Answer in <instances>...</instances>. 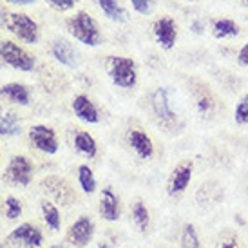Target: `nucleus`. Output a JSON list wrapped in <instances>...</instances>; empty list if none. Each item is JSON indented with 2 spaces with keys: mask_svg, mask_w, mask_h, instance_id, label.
<instances>
[{
  "mask_svg": "<svg viewBox=\"0 0 248 248\" xmlns=\"http://www.w3.org/2000/svg\"><path fill=\"white\" fill-rule=\"evenodd\" d=\"M67 31L75 40L87 47H96L102 44V33L98 28V22L87 11H78L75 16L67 20Z\"/></svg>",
  "mask_w": 248,
  "mask_h": 248,
  "instance_id": "f257e3e1",
  "label": "nucleus"
},
{
  "mask_svg": "<svg viewBox=\"0 0 248 248\" xmlns=\"http://www.w3.org/2000/svg\"><path fill=\"white\" fill-rule=\"evenodd\" d=\"M107 71L112 83L122 89H131L138 82V69L132 58L127 56H110L107 62Z\"/></svg>",
  "mask_w": 248,
  "mask_h": 248,
  "instance_id": "f03ea898",
  "label": "nucleus"
},
{
  "mask_svg": "<svg viewBox=\"0 0 248 248\" xmlns=\"http://www.w3.org/2000/svg\"><path fill=\"white\" fill-rule=\"evenodd\" d=\"M6 28L11 35H15L18 40L26 42L29 46H33L40 40L38 24L26 13H7Z\"/></svg>",
  "mask_w": 248,
  "mask_h": 248,
  "instance_id": "7ed1b4c3",
  "label": "nucleus"
},
{
  "mask_svg": "<svg viewBox=\"0 0 248 248\" xmlns=\"http://www.w3.org/2000/svg\"><path fill=\"white\" fill-rule=\"evenodd\" d=\"M0 58L16 71L22 73H29L35 69V56L29 55L24 47H20L18 44H15L11 40H6L0 44Z\"/></svg>",
  "mask_w": 248,
  "mask_h": 248,
  "instance_id": "20e7f679",
  "label": "nucleus"
},
{
  "mask_svg": "<svg viewBox=\"0 0 248 248\" xmlns=\"http://www.w3.org/2000/svg\"><path fill=\"white\" fill-rule=\"evenodd\" d=\"M4 178L15 186H28L33 179V165L26 156H13L6 167Z\"/></svg>",
  "mask_w": 248,
  "mask_h": 248,
  "instance_id": "39448f33",
  "label": "nucleus"
},
{
  "mask_svg": "<svg viewBox=\"0 0 248 248\" xmlns=\"http://www.w3.org/2000/svg\"><path fill=\"white\" fill-rule=\"evenodd\" d=\"M29 141L33 143V147H35L36 151L49 154V156L56 154L58 149H60L56 131L47 127V125H33L29 129Z\"/></svg>",
  "mask_w": 248,
  "mask_h": 248,
  "instance_id": "423d86ee",
  "label": "nucleus"
},
{
  "mask_svg": "<svg viewBox=\"0 0 248 248\" xmlns=\"http://www.w3.org/2000/svg\"><path fill=\"white\" fill-rule=\"evenodd\" d=\"M9 243L20 248H38L44 243V235L38 227L31 223H22L9 234Z\"/></svg>",
  "mask_w": 248,
  "mask_h": 248,
  "instance_id": "0eeeda50",
  "label": "nucleus"
},
{
  "mask_svg": "<svg viewBox=\"0 0 248 248\" xmlns=\"http://www.w3.org/2000/svg\"><path fill=\"white\" fill-rule=\"evenodd\" d=\"M152 31H154V38L159 46L167 51H170L174 47V44L178 40V28H176V22L169 16H163V18H158L152 26Z\"/></svg>",
  "mask_w": 248,
  "mask_h": 248,
  "instance_id": "6e6552de",
  "label": "nucleus"
},
{
  "mask_svg": "<svg viewBox=\"0 0 248 248\" xmlns=\"http://www.w3.org/2000/svg\"><path fill=\"white\" fill-rule=\"evenodd\" d=\"M94 237V223L91 221V217L82 216L71 225L69 228V241L75 247H87Z\"/></svg>",
  "mask_w": 248,
  "mask_h": 248,
  "instance_id": "1a4fd4ad",
  "label": "nucleus"
},
{
  "mask_svg": "<svg viewBox=\"0 0 248 248\" xmlns=\"http://www.w3.org/2000/svg\"><path fill=\"white\" fill-rule=\"evenodd\" d=\"M151 105H152V110H154V116L158 118L159 122L163 125H172L176 122V116H174L172 109H170V102H169V98H167V91L165 89H156L152 93V98H151Z\"/></svg>",
  "mask_w": 248,
  "mask_h": 248,
  "instance_id": "9d476101",
  "label": "nucleus"
},
{
  "mask_svg": "<svg viewBox=\"0 0 248 248\" xmlns=\"http://www.w3.org/2000/svg\"><path fill=\"white\" fill-rule=\"evenodd\" d=\"M192 161H183L174 169L170 179H169V194L170 196H178V194L185 192V188L192 179Z\"/></svg>",
  "mask_w": 248,
  "mask_h": 248,
  "instance_id": "9b49d317",
  "label": "nucleus"
},
{
  "mask_svg": "<svg viewBox=\"0 0 248 248\" xmlns=\"http://www.w3.org/2000/svg\"><path fill=\"white\" fill-rule=\"evenodd\" d=\"M51 53H53V58H55L58 63H62L69 69H75L78 67V53L76 49L73 47V44L65 38H56L53 42V47H51Z\"/></svg>",
  "mask_w": 248,
  "mask_h": 248,
  "instance_id": "f8f14e48",
  "label": "nucleus"
},
{
  "mask_svg": "<svg viewBox=\"0 0 248 248\" xmlns=\"http://www.w3.org/2000/svg\"><path fill=\"white\" fill-rule=\"evenodd\" d=\"M73 110L75 116L83 122V124H98L100 122V112H98L96 105L91 102L89 96L85 94H78L73 100Z\"/></svg>",
  "mask_w": 248,
  "mask_h": 248,
  "instance_id": "ddd939ff",
  "label": "nucleus"
},
{
  "mask_svg": "<svg viewBox=\"0 0 248 248\" xmlns=\"http://www.w3.org/2000/svg\"><path fill=\"white\" fill-rule=\"evenodd\" d=\"M127 140H129V145L132 147V151L136 152L141 159L152 158V154H154V143H152V140L143 131L132 129L127 134Z\"/></svg>",
  "mask_w": 248,
  "mask_h": 248,
  "instance_id": "4468645a",
  "label": "nucleus"
},
{
  "mask_svg": "<svg viewBox=\"0 0 248 248\" xmlns=\"http://www.w3.org/2000/svg\"><path fill=\"white\" fill-rule=\"evenodd\" d=\"M100 216L105 221H118L120 219V200L112 192V188L107 186L102 190L100 196Z\"/></svg>",
  "mask_w": 248,
  "mask_h": 248,
  "instance_id": "2eb2a0df",
  "label": "nucleus"
},
{
  "mask_svg": "<svg viewBox=\"0 0 248 248\" xmlns=\"http://www.w3.org/2000/svg\"><path fill=\"white\" fill-rule=\"evenodd\" d=\"M0 96L6 98L7 102L16 105H29V100H31V93H29V87L24 85V83H6L0 87Z\"/></svg>",
  "mask_w": 248,
  "mask_h": 248,
  "instance_id": "dca6fc26",
  "label": "nucleus"
},
{
  "mask_svg": "<svg viewBox=\"0 0 248 248\" xmlns=\"http://www.w3.org/2000/svg\"><path fill=\"white\" fill-rule=\"evenodd\" d=\"M42 186H44V190H47L56 201H60L63 205H67L71 200H73V190H71V186L63 181V179L56 178V176H51V178L44 179L42 181Z\"/></svg>",
  "mask_w": 248,
  "mask_h": 248,
  "instance_id": "f3484780",
  "label": "nucleus"
},
{
  "mask_svg": "<svg viewBox=\"0 0 248 248\" xmlns=\"http://www.w3.org/2000/svg\"><path fill=\"white\" fill-rule=\"evenodd\" d=\"M22 132V122L13 110L0 107V136H16Z\"/></svg>",
  "mask_w": 248,
  "mask_h": 248,
  "instance_id": "a211bd4d",
  "label": "nucleus"
},
{
  "mask_svg": "<svg viewBox=\"0 0 248 248\" xmlns=\"http://www.w3.org/2000/svg\"><path fill=\"white\" fill-rule=\"evenodd\" d=\"M75 149L80 154H83L85 158H94L98 152V145H96V140L91 136L89 132L85 131H80L76 132L75 136Z\"/></svg>",
  "mask_w": 248,
  "mask_h": 248,
  "instance_id": "6ab92c4d",
  "label": "nucleus"
},
{
  "mask_svg": "<svg viewBox=\"0 0 248 248\" xmlns=\"http://www.w3.org/2000/svg\"><path fill=\"white\" fill-rule=\"evenodd\" d=\"M98 4V7L104 11V15L109 20L114 22H125L127 20V11L124 9V6L118 0H94Z\"/></svg>",
  "mask_w": 248,
  "mask_h": 248,
  "instance_id": "aec40b11",
  "label": "nucleus"
},
{
  "mask_svg": "<svg viewBox=\"0 0 248 248\" xmlns=\"http://www.w3.org/2000/svg\"><path fill=\"white\" fill-rule=\"evenodd\" d=\"M40 210H42V216H44L46 225H47L53 232L60 230V227H62V219H60V210L56 208V205H53L51 201L42 200L40 201Z\"/></svg>",
  "mask_w": 248,
  "mask_h": 248,
  "instance_id": "412c9836",
  "label": "nucleus"
},
{
  "mask_svg": "<svg viewBox=\"0 0 248 248\" xmlns=\"http://www.w3.org/2000/svg\"><path fill=\"white\" fill-rule=\"evenodd\" d=\"M212 35L216 38H230V36L239 35V26L234 20H228V18H221V20L214 22Z\"/></svg>",
  "mask_w": 248,
  "mask_h": 248,
  "instance_id": "4be33fe9",
  "label": "nucleus"
},
{
  "mask_svg": "<svg viewBox=\"0 0 248 248\" xmlns=\"http://www.w3.org/2000/svg\"><path fill=\"white\" fill-rule=\"evenodd\" d=\"M78 183H80V188L85 194H93L96 190V178H94V172H93L91 167L87 165L78 167Z\"/></svg>",
  "mask_w": 248,
  "mask_h": 248,
  "instance_id": "5701e85b",
  "label": "nucleus"
},
{
  "mask_svg": "<svg viewBox=\"0 0 248 248\" xmlns=\"http://www.w3.org/2000/svg\"><path fill=\"white\" fill-rule=\"evenodd\" d=\"M132 219H134V223L138 225V228L141 232L147 230L149 221H151V214H149L143 201H140V200L134 201V205H132Z\"/></svg>",
  "mask_w": 248,
  "mask_h": 248,
  "instance_id": "b1692460",
  "label": "nucleus"
},
{
  "mask_svg": "<svg viewBox=\"0 0 248 248\" xmlns=\"http://www.w3.org/2000/svg\"><path fill=\"white\" fill-rule=\"evenodd\" d=\"M181 248H200V237L192 223H186L181 232Z\"/></svg>",
  "mask_w": 248,
  "mask_h": 248,
  "instance_id": "393cba45",
  "label": "nucleus"
},
{
  "mask_svg": "<svg viewBox=\"0 0 248 248\" xmlns=\"http://www.w3.org/2000/svg\"><path fill=\"white\" fill-rule=\"evenodd\" d=\"M234 120L237 125H248V93L235 105Z\"/></svg>",
  "mask_w": 248,
  "mask_h": 248,
  "instance_id": "a878e982",
  "label": "nucleus"
},
{
  "mask_svg": "<svg viewBox=\"0 0 248 248\" xmlns=\"http://www.w3.org/2000/svg\"><path fill=\"white\" fill-rule=\"evenodd\" d=\"M4 210L7 219H18L22 216V203L16 198H7L4 203Z\"/></svg>",
  "mask_w": 248,
  "mask_h": 248,
  "instance_id": "bb28decb",
  "label": "nucleus"
},
{
  "mask_svg": "<svg viewBox=\"0 0 248 248\" xmlns=\"http://www.w3.org/2000/svg\"><path fill=\"white\" fill-rule=\"evenodd\" d=\"M214 107H216L214 98L208 94L207 91H205V93H201L200 96H198V110H200L203 116H208V114L214 110Z\"/></svg>",
  "mask_w": 248,
  "mask_h": 248,
  "instance_id": "cd10ccee",
  "label": "nucleus"
},
{
  "mask_svg": "<svg viewBox=\"0 0 248 248\" xmlns=\"http://www.w3.org/2000/svg\"><path fill=\"white\" fill-rule=\"evenodd\" d=\"M49 6L58 9V11H69L76 4V0H46Z\"/></svg>",
  "mask_w": 248,
  "mask_h": 248,
  "instance_id": "c85d7f7f",
  "label": "nucleus"
},
{
  "mask_svg": "<svg viewBox=\"0 0 248 248\" xmlns=\"http://www.w3.org/2000/svg\"><path fill=\"white\" fill-rule=\"evenodd\" d=\"M132 9L140 15H147L151 11V0H131Z\"/></svg>",
  "mask_w": 248,
  "mask_h": 248,
  "instance_id": "c756f323",
  "label": "nucleus"
},
{
  "mask_svg": "<svg viewBox=\"0 0 248 248\" xmlns=\"http://www.w3.org/2000/svg\"><path fill=\"white\" fill-rule=\"evenodd\" d=\"M237 62L241 63V65H245V67H248V42L239 49V53H237Z\"/></svg>",
  "mask_w": 248,
  "mask_h": 248,
  "instance_id": "7c9ffc66",
  "label": "nucleus"
},
{
  "mask_svg": "<svg viewBox=\"0 0 248 248\" xmlns=\"http://www.w3.org/2000/svg\"><path fill=\"white\" fill-rule=\"evenodd\" d=\"M9 4H15V6H31L35 4V0H7Z\"/></svg>",
  "mask_w": 248,
  "mask_h": 248,
  "instance_id": "2f4dec72",
  "label": "nucleus"
},
{
  "mask_svg": "<svg viewBox=\"0 0 248 248\" xmlns=\"http://www.w3.org/2000/svg\"><path fill=\"white\" fill-rule=\"evenodd\" d=\"M219 248H239V247H237V241H235V239H228V241L221 243Z\"/></svg>",
  "mask_w": 248,
  "mask_h": 248,
  "instance_id": "473e14b6",
  "label": "nucleus"
},
{
  "mask_svg": "<svg viewBox=\"0 0 248 248\" xmlns=\"http://www.w3.org/2000/svg\"><path fill=\"white\" fill-rule=\"evenodd\" d=\"M6 18H7V13L0 6V26H6Z\"/></svg>",
  "mask_w": 248,
  "mask_h": 248,
  "instance_id": "72a5a7b5",
  "label": "nucleus"
},
{
  "mask_svg": "<svg viewBox=\"0 0 248 248\" xmlns=\"http://www.w3.org/2000/svg\"><path fill=\"white\" fill-rule=\"evenodd\" d=\"M201 28H203V24H201V22H194V24H192V31H194V33H201V31H203Z\"/></svg>",
  "mask_w": 248,
  "mask_h": 248,
  "instance_id": "f704fd0d",
  "label": "nucleus"
},
{
  "mask_svg": "<svg viewBox=\"0 0 248 248\" xmlns=\"http://www.w3.org/2000/svg\"><path fill=\"white\" fill-rule=\"evenodd\" d=\"M49 248H60V247H58V245H53V247H49Z\"/></svg>",
  "mask_w": 248,
  "mask_h": 248,
  "instance_id": "c9c22d12",
  "label": "nucleus"
},
{
  "mask_svg": "<svg viewBox=\"0 0 248 248\" xmlns=\"http://www.w3.org/2000/svg\"><path fill=\"white\" fill-rule=\"evenodd\" d=\"M245 6H247V7H248V0H245Z\"/></svg>",
  "mask_w": 248,
  "mask_h": 248,
  "instance_id": "e433bc0d",
  "label": "nucleus"
},
{
  "mask_svg": "<svg viewBox=\"0 0 248 248\" xmlns=\"http://www.w3.org/2000/svg\"><path fill=\"white\" fill-rule=\"evenodd\" d=\"M100 248H107V247H105V245H100Z\"/></svg>",
  "mask_w": 248,
  "mask_h": 248,
  "instance_id": "4c0bfd02",
  "label": "nucleus"
},
{
  "mask_svg": "<svg viewBox=\"0 0 248 248\" xmlns=\"http://www.w3.org/2000/svg\"><path fill=\"white\" fill-rule=\"evenodd\" d=\"M0 248H4V245H2V243H0Z\"/></svg>",
  "mask_w": 248,
  "mask_h": 248,
  "instance_id": "58836bf2",
  "label": "nucleus"
}]
</instances>
